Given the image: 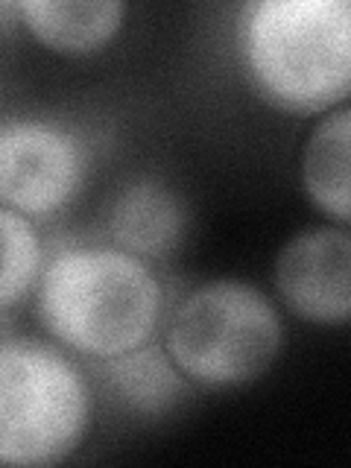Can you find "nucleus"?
Here are the masks:
<instances>
[{
  "instance_id": "1",
  "label": "nucleus",
  "mask_w": 351,
  "mask_h": 468,
  "mask_svg": "<svg viewBox=\"0 0 351 468\" xmlns=\"http://www.w3.org/2000/svg\"><path fill=\"white\" fill-rule=\"evenodd\" d=\"M33 314L44 336L82 363H97L155 340L167 290L153 263L106 240L68 243L44 261Z\"/></svg>"
},
{
  "instance_id": "2",
  "label": "nucleus",
  "mask_w": 351,
  "mask_h": 468,
  "mask_svg": "<svg viewBox=\"0 0 351 468\" xmlns=\"http://www.w3.org/2000/svg\"><path fill=\"white\" fill-rule=\"evenodd\" d=\"M249 88L284 114H325L351 94L348 0H252L238 21Z\"/></svg>"
},
{
  "instance_id": "3",
  "label": "nucleus",
  "mask_w": 351,
  "mask_h": 468,
  "mask_svg": "<svg viewBox=\"0 0 351 468\" xmlns=\"http://www.w3.org/2000/svg\"><path fill=\"white\" fill-rule=\"evenodd\" d=\"M287 343L282 307L246 278H208L176 299L161 325V346L197 389L258 384Z\"/></svg>"
},
{
  "instance_id": "4",
  "label": "nucleus",
  "mask_w": 351,
  "mask_h": 468,
  "mask_svg": "<svg viewBox=\"0 0 351 468\" xmlns=\"http://www.w3.org/2000/svg\"><path fill=\"white\" fill-rule=\"evenodd\" d=\"M94 380L38 334H0V465L48 468L77 453L94 421Z\"/></svg>"
},
{
  "instance_id": "5",
  "label": "nucleus",
  "mask_w": 351,
  "mask_h": 468,
  "mask_svg": "<svg viewBox=\"0 0 351 468\" xmlns=\"http://www.w3.org/2000/svg\"><path fill=\"white\" fill-rule=\"evenodd\" d=\"M97 146L77 121L15 114L0 121V205L48 223L80 202L94 176Z\"/></svg>"
},
{
  "instance_id": "6",
  "label": "nucleus",
  "mask_w": 351,
  "mask_h": 468,
  "mask_svg": "<svg viewBox=\"0 0 351 468\" xmlns=\"http://www.w3.org/2000/svg\"><path fill=\"white\" fill-rule=\"evenodd\" d=\"M272 292L282 311L316 328H346L351 316L348 226H304L278 249Z\"/></svg>"
},
{
  "instance_id": "7",
  "label": "nucleus",
  "mask_w": 351,
  "mask_h": 468,
  "mask_svg": "<svg viewBox=\"0 0 351 468\" xmlns=\"http://www.w3.org/2000/svg\"><path fill=\"white\" fill-rule=\"evenodd\" d=\"M187 199L170 182L153 173L129 176L102 205L106 243L146 263H167L187 240Z\"/></svg>"
},
{
  "instance_id": "8",
  "label": "nucleus",
  "mask_w": 351,
  "mask_h": 468,
  "mask_svg": "<svg viewBox=\"0 0 351 468\" xmlns=\"http://www.w3.org/2000/svg\"><path fill=\"white\" fill-rule=\"evenodd\" d=\"M15 15L44 50L85 58L121 36L129 18L126 0H18Z\"/></svg>"
},
{
  "instance_id": "9",
  "label": "nucleus",
  "mask_w": 351,
  "mask_h": 468,
  "mask_svg": "<svg viewBox=\"0 0 351 468\" xmlns=\"http://www.w3.org/2000/svg\"><path fill=\"white\" fill-rule=\"evenodd\" d=\"M85 366L94 380V389L132 416H167L194 389L176 369L158 336L126 355Z\"/></svg>"
},
{
  "instance_id": "10",
  "label": "nucleus",
  "mask_w": 351,
  "mask_h": 468,
  "mask_svg": "<svg viewBox=\"0 0 351 468\" xmlns=\"http://www.w3.org/2000/svg\"><path fill=\"white\" fill-rule=\"evenodd\" d=\"M299 179L307 202L325 223H351V106L343 102L307 132L299 161Z\"/></svg>"
},
{
  "instance_id": "11",
  "label": "nucleus",
  "mask_w": 351,
  "mask_h": 468,
  "mask_svg": "<svg viewBox=\"0 0 351 468\" xmlns=\"http://www.w3.org/2000/svg\"><path fill=\"white\" fill-rule=\"evenodd\" d=\"M48 246L38 223L0 205V316L33 299Z\"/></svg>"
},
{
  "instance_id": "12",
  "label": "nucleus",
  "mask_w": 351,
  "mask_h": 468,
  "mask_svg": "<svg viewBox=\"0 0 351 468\" xmlns=\"http://www.w3.org/2000/svg\"><path fill=\"white\" fill-rule=\"evenodd\" d=\"M4 12H15V4H0V15Z\"/></svg>"
}]
</instances>
